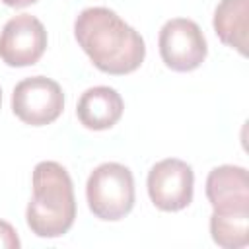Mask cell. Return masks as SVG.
Masks as SVG:
<instances>
[{"label":"cell","mask_w":249,"mask_h":249,"mask_svg":"<svg viewBox=\"0 0 249 249\" xmlns=\"http://www.w3.org/2000/svg\"><path fill=\"white\" fill-rule=\"evenodd\" d=\"M74 35L93 66L105 74L124 76L144 62L142 35L109 8L82 10L74 21Z\"/></svg>","instance_id":"obj_1"},{"label":"cell","mask_w":249,"mask_h":249,"mask_svg":"<svg viewBox=\"0 0 249 249\" xmlns=\"http://www.w3.org/2000/svg\"><path fill=\"white\" fill-rule=\"evenodd\" d=\"M29 230L39 237H60L76 220L74 185L56 161H41L33 169V196L25 210Z\"/></svg>","instance_id":"obj_2"},{"label":"cell","mask_w":249,"mask_h":249,"mask_svg":"<svg viewBox=\"0 0 249 249\" xmlns=\"http://www.w3.org/2000/svg\"><path fill=\"white\" fill-rule=\"evenodd\" d=\"M88 206L95 218L117 222L134 206V177L132 171L117 161L97 165L86 183Z\"/></svg>","instance_id":"obj_3"},{"label":"cell","mask_w":249,"mask_h":249,"mask_svg":"<svg viewBox=\"0 0 249 249\" xmlns=\"http://www.w3.org/2000/svg\"><path fill=\"white\" fill-rule=\"evenodd\" d=\"M64 109L62 88L45 76H31L21 80L12 93L14 115L31 126H45L54 123Z\"/></svg>","instance_id":"obj_4"},{"label":"cell","mask_w":249,"mask_h":249,"mask_svg":"<svg viewBox=\"0 0 249 249\" xmlns=\"http://www.w3.org/2000/svg\"><path fill=\"white\" fill-rule=\"evenodd\" d=\"M158 45L161 60L175 72L196 70L208 53L206 39L198 23L187 18H173L165 21L160 31Z\"/></svg>","instance_id":"obj_5"},{"label":"cell","mask_w":249,"mask_h":249,"mask_svg":"<svg viewBox=\"0 0 249 249\" xmlns=\"http://www.w3.org/2000/svg\"><path fill=\"white\" fill-rule=\"evenodd\" d=\"M195 191L193 167L177 158H167L152 165L148 173V195L156 208L177 212L191 204Z\"/></svg>","instance_id":"obj_6"},{"label":"cell","mask_w":249,"mask_h":249,"mask_svg":"<svg viewBox=\"0 0 249 249\" xmlns=\"http://www.w3.org/2000/svg\"><path fill=\"white\" fill-rule=\"evenodd\" d=\"M47 49V29L31 14H19L6 21L0 33V58L8 66H31Z\"/></svg>","instance_id":"obj_7"},{"label":"cell","mask_w":249,"mask_h":249,"mask_svg":"<svg viewBox=\"0 0 249 249\" xmlns=\"http://www.w3.org/2000/svg\"><path fill=\"white\" fill-rule=\"evenodd\" d=\"M206 198L212 210L249 208V179L241 165L214 167L206 177Z\"/></svg>","instance_id":"obj_8"},{"label":"cell","mask_w":249,"mask_h":249,"mask_svg":"<svg viewBox=\"0 0 249 249\" xmlns=\"http://www.w3.org/2000/svg\"><path fill=\"white\" fill-rule=\"evenodd\" d=\"M123 97L109 86H95L86 89L76 107L78 121L89 130H105L119 123L123 117Z\"/></svg>","instance_id":"obj_9"},{"label":"cell","mask_w":249,"mask_h":249,"mask_svg":"<svg viewBox=\"0 0 249 249\" xmlns=\"http://www.w3.org/2000/svg\"><path fill=\"white\" fill-rule=\"evenodd\" d=\"M214 31L220 41L239 54H247L249 0H220L214 10Z\"/></svg>","instance_id":"obj_10"},{"label":"cell","mask_w":249,"mask_h":249,"mask_svg":"<svg viewBox=\"0 0 249 249\" xmlns=\"http://www.w3.org/2000/svg\"><path fill=\"white\" fill-rule=\"evenodd\" d=\"M210 235L224 249H241L249 245V208L212 210Z\"/></svg>","instance_id":"obj_11"},{"label":"cell","mask_w":249,"mask_h":249,"mask_svg":"<svg viewBox=\"0 0 249 249\" xmlns=\"http://www.w3.org/2000/svg\"><path fill=\"white\" fill-rule=\"evenodd\" d=\"M19 237L12 224L0 220V249H19Z\"/></svg>","instance_id":"obj_12"},{"label":"cell","mask_w":249,"mask_h":249,"mask_svg":"<svg viewBox=\"0 0 249 249\" xmlns=\"http://www.w3.org/2000/svg\"><path fill=\"white\" fill-rule=\"evenodd\" d=\"M6 6H10V8H25V6H31V4H35L37 0H2Z\"/></svg>","instance_id":"obj_13"},{"label":"cell","mask_w":249,"mask_h":249,"mask_svg":"<svg viewBox=\"0 0 249 249\" xmlns=\"http://www.w3.org/2000/svg\"><path fill=\"white\" fill-rule=\"evenodd\" d=\"M0 103H2V89H0Z\"/></svg>","instance_id":"obj_14"}]
</instances>
